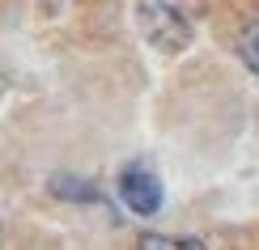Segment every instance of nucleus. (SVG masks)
I'll return each instance as SVG.
<instances>
[{
	"mask_svg": "<svg viewBox=\"0 0 259 250\" xmlns=\"http://www.w3.org/2000/svg\"><path fill=\"white\" fill-rule=\"evenodd\" d=\"M51 191L64 195V199H85V204L98 199V191H94L85 178H64V174H60V178H51Z\"/></svg>",
	"mask_w": 259,
	"mask_h": 250,
	"instance_id": "nucleus-5",
	"label": "nucleus"
},
{
	"mask_svg": "<svg viewBox=\"0 0 259 250\" xmlns=\"http://www.w3.org/2000/svg\"><path fill=\"white\" fill-rule=\"evenodd\" d=\"M42 5H47V9H60V5H64V0H42Z\"/></svg>",
	"mask_w": 259,
	"mask_h": 250,
	"instance_id": "nucleus-6",
	"label": "nucleus"
},
{
	"mask_svg": "<svg viewBox=\"0 0 259 250\" xmlns=\"http://www.w3.org/2000/svg\"><path fill=\"white\" fill-rule=\"evenodd\" d=\"M136 250H208L200 237H170V233H140Z\"/></svg>",
	"mask_w": 259,
	"mask_h": 250,
	"instance_id": "nucleus-3",
	"label": "nucleus"
},
{
	"mask_svg": "<svg viewBox=\"0 0 259 250\" xmlns=\"http://www.w3.org/2000/svg\"><path fill=\"white\" fill-rule=\"evenodd\" d=\"M136 26L149 38V47L166 51H187L196 38V17L187 0H136Z\"/></svg>",
	"mask_w": 259,
	"mask_h": 250,
	"instance_id": "nucleus-1",
	"label": "nucleus"
},
{
	"mask_svg": "<svg viewBox=\"0 0 259 250\" xmlns=\"http://www.w3.org/2000/svg\"><path fill=\"white\" fill-rule=\"evenodd\" d=\"M238 60L259 77V21H251V26L238 34Z\"/></svg>",
	"mask_w": 259,
	"mask_h": 250,
	"instance_id": "nucleus-4",
	"label": "nucleus"
},
{
	"mask_svg": "<svg viewBox=\"0 0 259 250\" xmlns=\"http://www.w3.org/2000/svg\"><path fill=\"white\" fill-rule=\"evenodd\" d=\"M119 195H123V204H127L136 216H153V212L161 208V182H157L145 166H123V174H119Z\"/></svg>",
	"mask_w": 259,
	"mask_h": 250,
	"instance_id": "nucleus-2",
	"label": "nucleus"
}]
</instances>
